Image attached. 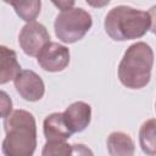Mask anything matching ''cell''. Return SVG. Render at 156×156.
I'll list each match as a JSON object with an SVG mask.
<instances>
[{"label":"cell","instance_id":"12","mask_svg":"<svg viewBox=\"0 0 156 156\" xmlns=\"http://www.w3.org/2000/svg\"><path fill=\"white\" fill-rule=\"evenodd\" d=\"M139 144L147 156H156V118L146 119L139 129Z\"/></svg>","mask_w":156,"mask_h":156},{"label":"cell","instance_id":"14","mask_svg":"<svg viewBox=\"0 0 156 156\" xmlns=\"http://www.w3.org/2000/svg\"><path fill=\"white\" fill-rule=\"evenodd\" d=\"M41 156H72V145L65 140H48L43 146Z\"/></svg>","mask_w":156,"mask_h":156},{"label":"cell","instance_id":"8","mask_svg":"<svg viewBox=\"0 0 156 156\" xmlns=\"http://www.w3.org/2000/svg\"><path fill=\"white\" fill-rule=\"evenodd\" d=\"M63 116L72 134L80 133L90 124L91 107L84 101H76L63 111Z\"/></svg>","mask_w":156,"mask_h":156},{"label":"cell","instance_id":"13","mask_svg":"<svg viewBox=\"0 0 156 156\" xmlns=\"http://www.w3.org/2000/svg\"><path fill=\"white\" fill-rule=\"evenodd\" d=\"M12 6L16 11V13L27 23L34 22V20L40 13L41 9V1L39 0H32V1H6Z\"/></svg>","mask_w":156,"mask_h":156},{"label":"cell","instance_id":"11","mask_svg":"<svg viewBox=\"0 0 156 156\" xmlns=\"http://www.w3.org/2000/svg\"><path fill=\"white\" fill-rule=\"evenodd\" d=\"M110 156H134L135 145L129 134L123 132H112L106 140Z\"/></svg>","mask_w":156,"mask_h":156},{"label":"cell","instance_id":"17","mask_svg":"<svg viewBox=\"0 0 156 156\" xmlns=\"http://www.w3.org/2000/svg\"><path fill=\"white\" fill-rule=\"evenodd\" d=\"M150 15V20H151V26H150V30L156 35V5L151 6L150 10L147 11Z\"/></svg>","mask_w":156,"mask_h":156},{"label":"cell","instance_id":"10","mask_svg":"<svg viewBox=\"0 0 156 156\" xmlns=\"http://www.w3.org/2000/svg\"><path fill=\"white\" fill-rule=\"evenodd\" d=\"M21 65L17 61V54L5 45L0 46V84H6L21 73Z\"/></svg>","mask_w":156,"mask_h":156},{"label":"cell","instance_id":"1","mask_svg":"<svg viewBox=\"0 0 156 156\" xmlns=\"http://www.w3.org/2000/svg\"><path fill=\"white\" fill-rule=\"evenodd\" d=\"M4 156H33L37 147V123L33 113L15 110L4 119Z\"/></svg>","mask_w":156,"mask_h":156},{"label":"cell","instance_id":"18","mask_svg":"<svg viewBox=\"0 0 156 156\" xmlns=\"http://www.w3.org/2000/svg\"><path fill=\"white\" fill-rule=\"evenodd\" d=\"M52 4L55 6H57L61 11H66V10H69L72 7H74V1H52Z\"/></svg>","mask_w":156,"mask_h":156},{"label":"cell","instance_id":"2","mask_svg":"<svg viewBox=\"0 0 156 156\" xmlns=\"http://www.w3.org/2000/svg\"><path fill=\"white\" fill-rule=\"evenodd\" d=\"M151 20L146 11L127 5L112 7L104 21L106 34L116 41H126L141 38L150 30Z\"/></svg>","mask_w":156,"mask_h":156},{"label":"cell","instance_id":"5","mask_svg":"<svg viewBox=\"0 0 156 156\" xmlns=\"http://www.w3.org/2000/svg\"><path fill=\"white\" fill-rule=\"evenodd\" d=\"M18 43L23 52L28 56H38L43 48L50 43V34L40 22H29L24 24L18 35Z\"/></svg>","mask_w":156,"mask_h":156},{"label":"cell","instance_id":"3","mask_svg":"<svg viewBox=\"0 0 156 156\" xmlns=\"http://www.w3.org/2000/svg\"><path fill=\"white\" fill-rule=\"evenodd\" d=\"M154 66V51L144 41H136L128 46L118 65V79L129 89H141L151 79Z\"/></svg>","mask_w":156,"mask_h":156},{"label":"cell","instance_id":"7","mask_svg":"<svg viewBox=\"0 0 156 156\" xmlns=\"http://www.w3.org/2000/svg\"><path fill=\"white\" fill-rule=\"evenodd\" d=\"M20 96L26 101H39L45 94V84L39 74L32 69H22L13 80Z\"/></svg>","mask_w":156,"mask_h":156},{"label":"cell","instance_id":"6","mask_svg":"<svg viewBox=\"0 0 156 156\" xmlns=\"http://www.w3.org/2000/svg\"><path fill=\"white\" fill-rule=\"evenodd\" d=\"M69 49L56 41L48 43L37 56L38 65L46 72H61L69 65Z\"/></svg>","mask_w":156,"mask_h":156},{"label":"cell","instance_id":"4","mask_svg":"<svg viewBox=\"0 0 156 156\" xmlns=\"http://www.w3.org/2000/svg\"><path fill=\"white\" fill-rule=\"evenodd\" d=\"M91 15L82 7L61 11L54 22L55 34L62 43L72 44L80 40L91 28Z\"/></svg>","mask_w":156,"mask_h":156},{"label":"cell","instance_id":"15","mask_svg":"<svg viewBox=\"0 0 156 156\" xmlns=\"http://www.w3.org/2000/svg\"><path fill=\"white\" fill-rule=\"evenodd\" d=\"M0 96H1V99H0L1 117H2V119H5V118H7V117L13 112V111H12V100H11V98H10L4 90H1Z\"/></svg>","mask_w":156,"mask_h":156},{"label":"cell","instance_id":"16","mask_svg":"<svg viewBox=\"0 0 156 156\" xmlns=\"http://www.w3.org/2000/svg\"><path fill=\"white\" fill-rule=\"evenodd\" d=\"M72 156H94L90 147L84 144H73L72 145Z\"/></svg>","mask_w":156,"mask_h":156},{"label":"cell","instance_id":"9","mask_svg":"<svg viewBox=\"0 0 156 156\" xmlns=\"http://www.w3.org/2000/svg\"><path fill=\"white\" fill-rule=\"evenodd\" d=\"M43 132L44 136L48 140H67L72 136V132L69 130L63 112H54L45 117L43 122Z\"/></svg>","mask_w":156,"mask_h":156}]
</instances>
